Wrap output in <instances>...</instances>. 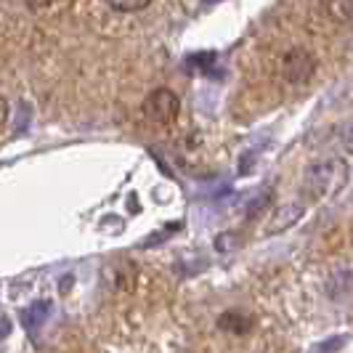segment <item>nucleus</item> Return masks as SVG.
<instances>
[{"label":"nucleus","instance_id":"nucleus-1","mask_svg":"<svg viewBox=\"0 0 353 353\" xmlns=\"http://www.w3.org/2000/svg\"><path fill=\"white\" fill-rule=\"evenodd\" d=\"M143 112L149 120H154L157 125H170L176 123L178 112H181V101L170 88H157L146 96Z\"/></svg>","mask_w":353,"mask_h":353},{"label":"nucleus","instance_id":"nucleus-2","mask_svg":"<svg viewBox=\"0 0 353 353\" xmlns=\"http://www.w3.org/2000/svg\"><path fill=\"white\" fill-rule=\"evenodd\" d=\"M316 72V59L305 48H292L282 59V77L292 85H305Z\"/></svg>","mask_w":353,"mask_h":353},{"label":"nucleus","instance_id":"nucleus-3","mask_svg":"<svg viewBox=\"0 0 353 353\" xmlns=\"http://www.w3.org/2000/svg\"><path fill=\"white\" fill-rule=\"evenodd\" d=\"M250 327H252V319L242 311H226L218 319V330L223 332H231V335H248Z\"/></svg>","mask_w":353,"mask_h":353},{"label":"nucleus","instance_id":"nucleus-4","mask_svg":"<svg viewBox=\"0 0 353 353\" xmlns=\"http://www.w3.org/2000/svg\"><path fill=\"white\" fill-rule=\"evenodd\" d=\"M114 11H120V14H136V11H143L152 0H106Z\"/></svg>","mask_w":353,"mask_h":353},{"label":"nucleus","instance_id":"nucleus-5","mask_svg":"<svg viewBox=\"0 0 353 353\" xmlns=\"http://www.w3.org/2000/svg\"><path fill=\"white\" fill-rule=\"evenodd\" d=\"M27 3V8H32V11H43V8H48L53 0H24Z\"/></svg>","mask_w":353,"mask_h":353},{"label":"nucleus","instance_id":"nucleus-6","mask_svg":"<svg viewBox=\"0 0 353 353\" xmlns=\"http://www.w3.org/2000/svg\"><path fill=\"white\" fill-rule=\"evenodd\" d=\"M6 120H8V101L0 96V128L6 125Z\"/></svg>","mask_w":353,"mask_h":353}]
</instances>
